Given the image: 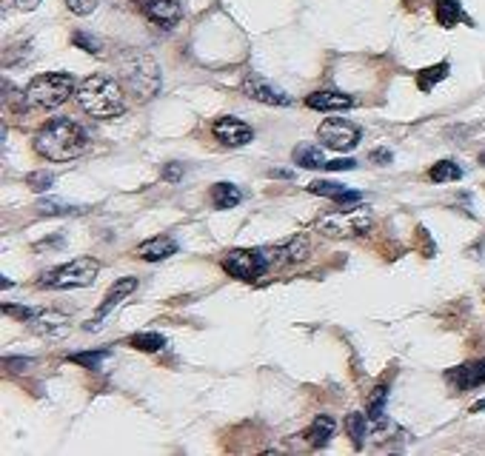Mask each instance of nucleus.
Instances as JSON below:
<instances>
[{"mask_svg": "<svg viewBox=\"0 0 485 456\" xmlns=\"http://www.w3.org/2000/svg\"><path fill=\"white\" fill-rule=\"evenodd\" d=\"M89 149V131L80 123H72L66 117L49 120L37 134H35V152L43 160L52 163H68L80 157Z\"/></svg>", "mask_w": 485, "mask_h": 456, "instance_id": "1", "label": "nucleus"}, {"mask_svg": "<svg viewBox=\"0 0 485 456\" xmlns=\"http://www.w3.org/2000/svg\"><path fill=\"white\" fill-rule=\"evenodd\" d=\"M75 98L80 103V109L91 117H118L126 111V98H123V89L118 80H111L106 75H91L86 77L77 91H75Z\"/></svg>", "mask_w": 485, "mask_h": 456, "instance_id": "2", "label": "nucleus"}, {"mask_svg": "<svg viewBox=\"0 0 485 456\" xmlns=\"http://www.w3.org/2000/svg\"><path fill=\"white\" fill-rule=\"evenodd\" d=\"M120 77L137 100H152L160 91V69L146 52H123L118 57Z\"/></svg>", "mask_w": 485, "mask_h": 456, "instance_id": "3", "label": "nucleus"}, {"mask_svg": "<svg viewBox=\"0 0 485 456\" xmlns=\"http://www.w3.org/2000/svg\"><path fill=\"white\" fill-rule=\"evenodd\" d=\"M72 91H77V83L66 71H49V75H37L26 91H23V103L29 109H57L63 106Z\"/></svg>", "mask_w": 485, "mask_h": 456, "instance_id": "4", "label": "nucleus"}, {"mask_svg": "<svg viewBox=\"0 0 485 456\" xmlns=\"http://www.w3.org/2000/svg\"><path fill=\"white\" fill-rule=\"evenodd\" d=\"M100 271V262L95 257H77L72 262H63V266L52 268L40 280L43 288H55V291H68V288H86L95 282Z\"/></svg>", "mask_w": 485, "mask_h": 456, "instance_id": "5", "label": "nucleus"}, {"mask_svg": "<svg viewBox=\"0 0 485 456\" xmlns=\"http://www.w3.org/2000/svg\"><path fill=\"white\" fill-rule=\"evenodd\" d=\"M223 268L237 280H257L271 268V254L266 248H235L223 259Z\"/></svg>", "mask_w": 485, "mask_h": 456, "instance_id": "6", "label": "nucleus"}, {"mask_svg": "<svg viewBox=\"0 0 485 456\" xmlns=\"http://www.w3.org/2000/svg\"><path fill=\"white\" fill-rule=\"evenodd\" d=\"M317 137L322 140L326 149L351 152L360 143V126L349 123V120H342V117H331V120H322V126L317 129Z\"/></svg>", "mask_w": 485, "mask_h": 456, "instance_id": "7", "label": "nucleus"}, {"mask_svg": "<svg viewBox=\"0 0 485 456\" xmlns=\"http://www.w3.org/2000/svg\"><path fill=\"white\" fill-rule=\"evenodd\" d=\"M243 91L248 94L251 100H257V103H266V106H291V98L283 91V89H277L274 83H268L266 77L260 75H246L243 80Z\"/></svg>", "mask_w": 485, "mask_h": 456, "instance_id": "8", "label": "nucleus"}, {"mask_svg": "<svg viewBox=\"0 0 485 456\" xmlns=\"http://www.w3.org/2000/svg\"><path fill=\"white\" fill-rule=\"evenodd\" d=\"M137 9H140L160 29H172L174 23L183 17L180 0H137Z\"/></svg>", "mask_w": 485, "mask_h": 456, "instance_id": "9", "label": "nucleus"}, {"mask_svg": "<svg viewBox=\"0 0 485 456\" xmlns=\"http://www.w3.org/2000/svg\"><path fill=\"white\" fill-rule=\"evenodd\" d=\"M29 328L40 334L43 340H63L68 328H72V320L60 314V311H35L29 320Z\"/></svg>", "mask_w": 485, "mask_h": 456, "instance_id": "10", "label": "nucleus"}, {"mask_svg": "<svg viewBox=\"0 0 485 456\" xmlns=\"http://www.w3.org/2000/svg\"><path fill=\"white\" fill-rule=\"evenodd\" d=\"M212 131L223 146H246V143H251V137H254L251 126L243 123V120H237V117H220L212 126Z\"/></svg>", "mask_w": 485, "mask_h": 456, "instance_id": "11", "label": "nucleus"}, {"mask_svg": "<svg viewBox=\"0 0 485 456\" xmlns=\"http://www.w3.org/2000/svg\"><path fill=\"white\" fill-rule=\"evenodd\" d=\"M448 385H454L457 391H471L477 385H485V359H479V363H466L459 368H451L446 374Z\"/></svg>", "mask_w": 485, "mask_h": 456, "instance_id": "12", "label": "nucleus"}, {"mask_svg": "<svg viewBox=\"0 0 485 456\" xmlns=\"http://www.w3.org/2000/svg\"><path fill=\"white\" fill-rule=\"evenodd\" d=\"M134 288H137V280L134 277H123V280H118V282H114L111 288H109V294L103 297V302H100V308H98V314H95V320H91L89 325H86V331H91V328H98V322L109 314V311L114 308V305H120L131 291H134Z\"/></svg>", "mask_w": 485, "mask_h": 456, "instance_id": "13", "label": "nucleus"}, {"mask_svg": "<svg viewBox=\"0 0 485 456\" xmlns=\"http://www.w3.org/2000/svg\"><path fill=\"white\" fill-rule=\"evenodd\" d=\"M306 106L314 111H345L354 106V98H349L342 91H314L306 98Z\"/></svg>", "mask_w": 485, "mask_h": 456, "instance_id": "14", "label": "nucleus"}, {"mask_svg": "<svg viewBox=\"0 0 485 456\" xmlns=\"http://www.w3.org/2000/svg\"><path fill=\"white\" fill-rule=\"evenodd\" d=\"M172 254H177V239L163 237V234L152 237V239H146V243L137 246V257L146 259V262H160V259H166Z\"/></svg>", "mask_w": 485, "mask_h": 456, "instance_id": "15", "label": "nucleus"}, {"mask_svg": "<svg viewBox=\"0 0 485 456\" xmlns=\"http://www.w3.org/2000/svg\"><path fill=\"white\" fill-rule=\"evenodd\" d=\"M309 191H311V194L331 197L337 206H349V203H360V200H363L360 191H349L345 185H340V183H329V180H314V183L309 185Z\"/></svg>", "mask_w": 485, "mask_h": 456, "instance_id": "16", "label": "nucleus"}, {"mask_svg": "<svg viewBox=\"0 0 485 456\" xmlns=\"http://www.w3.org/2000/svg\"><path fill=\"white\" fill-rule=\"evenodd\" d=\"M434 15H437V23H440L443 29L457 26L459 20H468L466 12H463V6H459L457 0H437V3H434Z\"/></svg>", "mask_w": 485, "mask_h": 456, "instance_id": "17", "label": "nucleus"}, {"mask_svg": "<svg viewBox=\"0 0 485 456\" xmlns=\"http://www.w3.org/2000/svg\"><path fill=\"white\" fill-rule=\"evenodd\" d=\"M331 434H334V419L322 414V417H317V419L311 422V428L306 430V439H309L311 448H322V445H329Z\"/></svg>", "mask_w": 485, "mask_h": 456, "instance_id": "18", "label": "nucleus"}, {"mask_svg": "<svg viewBox=\"0 0 485 456\" xmlns=\"http://www.w3.org/2000/svg\"><path fill=\"white\" fill-rule=\"evenodd\" d=\"M243 200V194H240V188L237 185H232V183H217L214 188H212V203H214V208H235L237 203Z\"/></svg>", "mask_w": 485, "mask_h": 456, "instance_id": "19", "label": "nucleus"}, {"mask_svg": "<svg viewBox=\"0 0 485 456\" xmlns=\"http://www.w3.org/2000/svg\"><path fill=\"white\" fill-rule=\"evenodd\" d=\"M294 163L303 165V169H326V157H322V149L317 146H297L291 152Z\"/></svg>", "mask_w": 485, "mask_h": 456, "instance_id": "20", "label": "nucleus"}, {"mask_svg": "<svg viewBox=\"0 0 485 456\" xmlns=\"http://www.w3.org/2000/svg\"><path fill=\"white\" fill-rule=\"evenodd\" d=\"M446 77H448V63H437V66H428V69L417 71V86H420V91H431Z\"/></svg>", "mask_w": 485, "mask_h": 456, "instance_id": "21", "label": "nucleus"}, {"mask_svg": "<svg viewBox=\"0 0 485 456\" xmlns=\"http://www.w3.org/2000/svg\"><path fill=\"white\" fill-rule=\"evenodd\" d=\"M129 345H131L134 351L154 354V351H160V348L166 345V337H163V334H154V331H149V334H134V337L129 340Z\"/></svg>", "mask_w": 485, "mask_h": 456, "instance_id": "22", "label": "nucleus"}, {"mask_svg": "<svg viewBox=\"0 0 485 456\" xmlns=\"http://www.w3.org/2000/svg\"><path fill=\"white\" fill-rule=\"evenodd\" d=\"M368 422H372V419H368L365 414H349V417H345V430H349L354 448H363V439L368 434Z\"/></svg>", "mask_w": 485, "mask_h": 456, "instance_id": "23", "label": "nucleus"}, {"mask_svg": "<svg viewBox=\"0 0 485 456\" xmlns=\"http://www.w3.org/2000/svg\"><path fill=\"white\" fill-rule=\"evenodd\" d=\"M428 177H431L434 183H454V180L463 177V169H459L454 160H443V163H437L434 169L428 172Z\"/></svg>", "mask_w": 485, "mask_h": 456, "instance_id": "24", "label": "nucleus"}, {"mask_svg": "<svg viewBox=\"0 0 485 456\" xmlns=\"http://www.w3.org/2000/svg\"><path fill=\"white\" fill-rule=\"evenodd\" d=\"M385 399H388V388L380 385V388L374 391V396H372V405H368V419L377 422V425L385 422Z\"/></svg>", "mask_w": 485, "mask_h": 456, "instance_id": "25", "label": "nucleus"}, {"mask_svg": "<svg viewBox=\"0 0 485 456\" xmlns=\"http://www.w3.org/2000/svg\"><path fill=\"white\" fill-rule=\"evenodd\" d=\"M109 356V351H80V354H72L68 359H72L75 365H83V368H100V363Z\"/></svg>", "mask_w": 485, "mask_h": 456, "instance_id": "26", "label": "nucleus"}, {"mask_svg": "<svg viewBox=\"0 0 485 456\" xmlns=\"http://www.w3.org/2000/svg\"><path fill=\"white\" fill-rule=\"evenodd\" d=\"M72 43L77 46V49L89 52V55H103V43H100L98 37L86 35V32H75V35H72Z\"/></svg>", "mask_w": 485, "mask_h": 456, "instance_id": "27", "label": "nucleus"}, {"mask_svg": "<svg viewBox=\"0 0 485 456\" xmlns=\"http://www.w3.org/2000/svg\"><path fill=\"white\" fill-rule=\"evenodd\" d=\"M37 211H40V214H49V217H57V214H75V211H80V208L68 206V203H63V200H40V203H37Z\"/></svg>", "mask_w": 485, "mask_h": 456, "instance_id": "28", "label": "nucleus"}, {"mask_svg": "<svg viewBox=\"0 0 485 456\" xmlns=\"http://www.w3.org/2000/svg\"><path fill=\"white\" fill-rule=\"evenodd\" d=\"M52 183H55V177L49 172H35V174L26 177V185L32 191H46V188H52Z\"/></svg>", "mask_w": 485, "mask_h": 456, "instance_id": "29", "label": "nucleus"}, {"mask_svg": "<svg viewBox=\"0 0 485 456\" xmlns=\"http://www.w3.org/2000/svg\"><path fill=\"white\" fill-rule=\"evenodd\" d=\"M66 6H68V12H72V15L86 17V15H91V12L98 9V0H66Z\"/></svg>", "mask_w": 485, "mask_h": 456, "instance_id": "30", "label": "nucleus"}, {"mask_svg": "<svg viewBox=\"0 0 485 456\" xmlns=\"http://www.w3.org/2000/svg\"><path fill=\"white\" fill-rule=\"evenodd\" d=\"M3 365H6L9 371H29V368L35 365V359H32V356H6Z\"/></svg>", "mask_w": 485, "mask_h": 456, "instance_id": "31", "label": "nucleus"}, {"mask_svg": "<svg viewBox=\"0 0 485 456\" xmlns=\"http://www.w3.org/2000/svg\"><path fill=\"white\" fill-rule=\"evenodd\" d=\"M357 169V160L345 157V160H326V172H351Z\"/></svg>", "mask_w": 485, "mask_h": 456, "instance_id": "32", "label": "nucleus"}, {"mask_svg": "<svg viewBox=\"0 0 485 456\" xmlns=\"http://www.w3.org/2000/svg\"><path fill=\"white\" fill-rule=\"evenodd\" d=\"M3 314L17 317V320H23V322H29V320H32V314H35V308H23V305H3Z\"/></svg>", "mask_w": 485, "mask_h": 456, "instance_id": "33", "label": "nucleus"}, {"mask_svg": "<svg viewBox=\"0 0 485 456\" xmlns=\"http://www.w3.org/2000/svg\"><path fill=\"white\" fill-rule=\"evenodd\" d=\"M180 174H183V165H180V163H172V165H166V169H163V177H166L169 183H177Z\"/></svg>", "mask_w": 485, "mask_h": 456, "instance_id": "34", "label": "nucleus"}, {"mask_svg": "<svg viewBox=\"0 0 485 456\" xmlns=\"http://www.w3.org/2000/svg\"><path fill=\"white\" fill-rule=\"evenodd\" d=\"M372 160H374V163H380V165H385V163H391V152L377 149V152H372Z\"/></svg>", "mask_w": 485, "mask_h": 456, "instance_id": "35", "label": "nucleus"}, {"mask_svg": "<svg viewBox=\"0 0 485 456\" xmlns=\"http://www.w3.org/2000/svg\"><path fill=\"white\" fill-rule=\"evenodd\" d=\"M15 3H17L20 9L29 12V9H37V6H40V0H15Z\"/></svg>", "mask_w": 485, "mask_h": 456, "instance_id": "36", "label": "nucleus"}, {"mask_svg": "<svg viewBox=\"0 0 485 456\" xmlns=\"http://www.w3.org/2000/svg\"><path fill=\"white\" fill-rule=\"evenodd\" d=\"M271 177H280V180H289L291 177V172H268Z\"/></svg>", "mask_w": 485, "mask_h": 456, "instance_id": "37", "label": "nucleus"}, {"mask_svg": "<svg viewBox=\"0 0 485 456\" xmlns=\"http://www.w3.org/2000/svg\"><path fill=\"white\" fill-rule=\"evenodd\" d=\"M482 408H485V399H482V402H477V405L471 408V411H482Z\"/></svg>", "mask_w": 485, "mask_h": 456, "instance_id": "38", "label": "nucleus"}, {"mask_svg": "<svg viewBox=\"0 0 485 456\" xmlns=\"http://www.w3.org/2000/svg\"><path fill=\"white\" fill-rule=\"evenodd\" d=\"M479 163H482V165H485V152H482V154H479Z\"/></svg>", "mask_w": 485, "mask_h": 456, "instance_id": "39", "label": "nucleus"}]
</instances>
